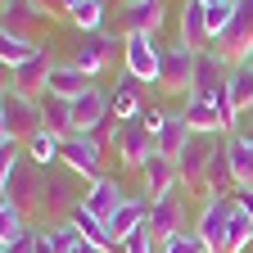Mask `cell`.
I'll return each mask as SVG.
<instances>
[{"label":"cell","instance_id":"1","mask_svg":"<svg viewBox=\"0 0 253 253\" xmlns=\"http://www.w3.org/2000/svg\"><path fill=\"white\" fill-rule=\"evenodd\" d=\"M41 190H45V172L32 163V158H5L0 168V199L18 204L23 212H37L41 208Z\"/></svg>","mask_w":253,"mask_h":253},{"label":"cell","instance_id":"2","mask_svg":"<svg viewBox=\"0 0 253 253\" xmlns=\"http://www.w3.org/2000/svg\"><path fill=\"white\" fill-rule=\"evenodd\" d=\"M45 126V109H41V100H32V95H23V90H14V86H5V95H0V131H5L9 140H32Z\"/></svg>","mask_w":253,"mask_h":253},{"label":"cell","instance_id":"3","mask_svg":"<svg viewBox=\"0 0 253 253\" xmlns=\"http://www.w3.org/2000/svg\"><path fill=\"white\" fill-rule=\"evenodd\" d=\"M109 140H113V149H118V158H122L126 168H145L149 158L158 154L154 126L145 122V113L131 118V122H113V126H109Z\"/></svg>","mask_w":253,"mask_h":253},{"label":"cell","instance_id":"4","mask_svg":"<svg viewBox=\"0 0 253 253\" xmlns=\"http://www.w3.org/2000/svg\"><path fill=\"white\" fill-rule=\"evenodd\" d=\"M63 168L77 172L86 185L100 181L104 176V145H100V136H90V131L68 136V140H63Z\"/></svg>","mask_w":253,"mask_h":253},{"label":"cell","instance_id":"5","mask_svg":"<svg viewBox=\"0 0 253 253\" xmlns=\"http://www.w3.org/2000/svg\"><path fill=\"white\" fill-rule=\"evenodd\" d=\"M126 50V41L118 37V32H95V37H82V45L73 50V68H82L86 77H100L109 63H113V54H122Z\"/></svg>","mask_w":253,"mask_h":253},{"label":"cell","instance_id":"6","mask_svg":"<svg viewBox=\"0 0 253 253\" xmlns=\"http://www.w3.org/2000/svg\"><path fill=\"white\" fill-rule=\"evenodd\" d=\"M217 149H221V136H190V145L176 158V172H181V185L185 190L204 195V176H208V163H212Z\"/></svg>","mask_w":253,"mask_h":253},{"label":"cell","instance_id":"7","mask_svg":"<svg viewBox=\"0 0 253 253\" xmlns=\"http://www.w3.org/2000/svg\"><path fill=\"white\" fill-rule=\"evenodd\" d=\"M231 208H235V195L231 199H204L199 208V221H195V231L199 240L208 244V253H231Z\"/></svg>","mask_w":253,"mask_h":253},{"label":"cell","instance_id":"8","mask_svg":"<svg viewBox=\"0 0 253 253\" xmlns=\"http://www.w3.org/2000/svg\"><path fill=\"white\" fill-rule=\"evenodd\" d=\"M195 50H190L185 41H172L163 45V68H158V86H163L168 95H190V86H195Z\"/></svg>","mask_w":253,"mask_h":253},{"label":"cell","instance_id":"9","mask_svg":"<svg viewBox=\"0 0 253 253\" xmlns=\"http://www.w3.org/2000/svg\"><path fill=\"white\" fill-rule=\"evenodd\" d=\"M77 172H68V168H50L45 172V190H41V208H45V217L50 221H63V217H68L77 204H82V195H77Z\"/></svg>","mask_w":253,"mask_h":253},{"label":"cell","instance_id":"10","mask_svg":"<svg viewBox=\"0 0 253 253\" xmlns=\"http://www.w3.org/2000/svg\"><path fill=\"white\" fill-rule=\"evenodd\" d=\"M163 27V0H126L118 9V37H158Z\"/></svg>","mask_w":253,"mask_h":253},{"label":"cell","instance_id":"11","mask_svg":"<svg viewBox=\"0 0 253 253\" xmlns=\"http://www.w3.org/2000/svg\"><path fill=\"white\" fill-rule=\"evenodd\" d=\"M231 68H235V63L221 54L217 45H212V50H199V59H195V86H190V95H199V100H217V90L231 82Z\"/></svg>","mask_w":253,"mask_h":253},{"label":"cell","instance_id":"12","mask_svg":"<svg viewBox=\"0 0 253 253\" xmlns=\"http://www.w3.org/2000/svg\"><path fill=\"white\" fill-rule=\"evenodd\" d=\"M122 73H131L140 86L145 82H158V68H163V45L158 37H126V50H122Z\"/></svg>","mask_w":253,"mask_h":253},{"label":"cell","instance_id":"13","mask_svg":"<svg viewBox=\"0 0 253 253\" xmlns=\"http://www.w3.org/2000/svg\"><path fill=\"white\" fill-rule=\"evenodd\" d=\"M54 68H59L54 54L41 45L37 54L23 63V68H14V73H9V86H14V90H23V95H32V100H45V95H50V73H54Z\"/></svg>","mask_w":253,"mask_h":253},{"label":"cell","instance_id":"14","mask_svg":"<svg viewBox=\"0 0 253 253\" xmlns=\"http://www.w3.org/2000/svg\"><path fill=\"white\" fill-rule=\"evenodd\" d=\"M145 226H149V235L158 240V249H163L168 240H176V235L185 231V199L176 195V190H172V195H163V199H154Z\"/></svg>","mask_w":253,"mask_h":253},{"label":"cell","instance_id":"15","mask_svg":"<svg viewBox=\"0 0 253 253\" xmlns=\"http://www.w3.org/2000/svg\"><path fill=\"white\" fill-rule=\"evenodd\" d=\"M217 50L226 54L231 63H240L249 50H253V0H235V18L226 27V37L217 41Z\"/></svg>","mask_w":253,"mask_h":253},{"label":"cell","instance_id":"16","mask_svg":"<svg viewBox=\"0 0 253 253\" xmlns=\"http://www.w3.org/2000/svg\"><path fill=\"white\" fill-rule=\"evenodd\" d=\"M140 181H145V195H149V204H154V199H163V195H172V190H181L176 158H163V154H154L149 163L140 168Z\"/></svg>","mask_w":253,"mask_h":253},{"label":"cell","instance_id":"17","mask_svg":"<svg viewBox=\"0 0 253 253\" xmlns=\"http://www.w3.org/2000/svg\"><path fill=\"white\" fill-rule=\"evenodd\" d=\"M235 195V172H231V140H221V149L212 154L208 176H204V199H231Z\"/></svg>","mask_w":253,"mask_h":253},{"label":"cell","instance_id":"18","mask_svg":"<svg viewBox=\"0 0 253 253\" xmlns=\"http://www.w3.org/2000/svg\"><path fill=\"white\" fill-rule=\"evenodd\" d=\"M181 41L190 50H212V32H208V5L204 0H185V9H181Z\"/></svg>","mask_w":253,"mask_h":253},{"label":"cell","instance_id":"19","mask_svg":"<svg viewBox=\"0 0 253 253\" xmlns=\"http://www.w3.org/2000/svg\"><path fill=\"white\" fill-rule=\"evenodd\" d=\"M181 113L190 118V131H195V136H221V131H226V122H221L217 100H199V95H185Z\"/></svg>","mask_w":253,"mask_h":253},{"label":"cell","instance_id":"20","mask_svg":"<svg viewBox=\"0 0 253 253\" xmlns=\"http://www.w3.org/2000/svg\"><path fill=\"white\" fill-rule=\"evenodd\" d=\"M122 190H118V181H109V176H100V181H90L86 185V195H82V208L86 212H95V217H100V221H109L118 208H122Z\"/></svg>","mask_w":253,"mask_h":253},{"label":"cell","instance_id":"21","mask_svg":"<svg viewBox=\"0 0 253 253\" xmlns=\"http://www.w3.org/2000/svg\"><path fill=\"white\" fill-rule=\"evenodd\" d=\"M190 136H195V131H190V118L176 109V113L163 118V126H158L154 145H158V154H163V158H181V149L190 145Z\"/></svg>","mask_w":253,"mask_h":253},{"label":"cell","instance_id":"22","mask_svg":"<svg viewBox=\"0 0 253 253\" xmlns=\"http://www.w3.org/2000/svg\"><path fill=\"white\" fill-rule=\"evenodd\" d=\"M37 18H45L37 9V0H0V23H5L9 37H32V23H37ZM32 41H37V37H32Z\"/></svg>","mask_w":253,"mask_h":253},{"label":"cell","instance_id":"23","mask_svg":"<svg viewBox=\"0 0 253 253\" xmlns=\"http://www.w3.org/2000/svg\"><path fill=\"white\" fill-rule=\"evenodd\" d=\"M90 86H95V77H86L82 68H73V63H59V68L50 73V95H59V100H82Z\"/></svg>","mask_w":253,"mask_h":253},{"label":"cell","instance_id":"24","mask_svg":"<svg viewBox=\"0 0 253 253\" xmlns=\"http://www.w3.org/2000/svg\"><path fill=\"white\" fill-rule=\"evenodd\" d=\"M145 221H149V204H145V199H122V208L109 217V235L122 244L131 231H140Z\"/></svg>","mask_w":253,"mask_h":253},{"label":"cell","instance_id":"25","mask_svg":"<svg viewBox=\"0 0 253 253\" xmlns=\"http://www.w3.org/2000/svg\"><path fill=\"white\" fill-rule=\"evenodd\" d=\"M27 158H32L41 172L59 168V163H63V136H54V131H45V126H41V131L27 140Z\"/></svg>","mask_w":253,"mask_h":253},{"label":"cell","instance_id":"26","mask_svg":"<svg viewBox=\"0 0 253 253\" xmlns=\"http://www.w3.org/2000/svg\"><path fill=\"white\" fill-rule=\"evenodd\" d=\"M41 109H45V131H54V136H77V122H73V100H59V95H45L41 100Z\"/></svg>","mask_w":253,"mask_h":253},{"label":"cell","instance_id":"27","mask_svg":"<svg viewBox=\"0 0 253 253\" xmlns=\"http://www.w3.org/2000/svg\"><path fill=\"white\" fill-rule=\"evenodd\" d=\"M68 23L82 32V37L104 32V0H73L68 5Z\"/></svg>","mask_w":253,"mask_h":253},{"label":"cell","instance_id":"28","mask_svg":"<svg viewBox=\"0 0 253 253\" xmlns=\"http://www.w3.org/2000/svg\"><path fill=\"white\" fill-rule=\"evenodd\" d=\"M231 172L235 190H253V136H231Z\"/></svg>","mask_w":253,"mask_h":253},{"label":"cell","instance_id":"29","mask_svg":"<svg viewBox=\"0 0 253 253\" xmlns=\"http://www.w3.org/2000/svg\"><path fill=\"white\" fill-rule=\"evenodd\" d=\"M41 45L32 41V37H9V32H0V63H5V68L14 73V68H23V63L37 54Z\"/></svg>","mask_w":253,"mask_h":253},{"label":"cell","instance_id":"30","mask_svg":"<svg viewBox=\"0 0 253 253\" xmlns=\"http://www.w3.org/2000/svg\"><path fill=\"white\" fill-rule=\"evenodd\" d=\"M226 90H231V104H235V109H253V63H249V59H240L235 68H231Z\"/></svg>","mask_w":253,"mask_h":253},{"label":"cell","instance_id":"31","mask_svg":"<svg viewBox=\"0 0 253 253\" xmlns=\"http://www.w3.org/2000/svg\"><path fill=\"white\" fill-rule=\"evenodd\" d=\"M23 231H27V212L18 204H9V199H0V244L18 240Z\"/></svg>","mask_w":253,"mask_h":253},{"label":"cell","instance_id":"32","mask_svg":"<svg viewBox=\"0 0 253 253\" xmlns=\"http://www.w3.org/2000/svg\"><path fill=\"white\" fill-rule=\"evenodd\" d=\"M249 244H253V217L235 204V208H231V244H226V249H231V253H244Z\"/></svg>","mask_w":253,"mask_h":253},{"label":"cell","instance_id":"33","mask_svg":"<svg viewBox=\"0 0 253 253\" xmlns=\"http://www.w3.org/2000/svg\"><path fill=\"white\" fill-rule=\"evenodd\" d=\"M158 253H208V244L199 240V231H181L176 240H168Z\"/></svg>","mask_w":253,"mask_h":253},{"label":"cell","instance_id":"34","mask_svg":"<svg viewBox=\"0 0 253 253\" xmlns=\"http://www.w3.org/2000/svg\"><path fill=\"white\" fill-rule=\"evenodd\" d=\"M122 253H158V240L149 235V226H140V231H131L122 240Z\"/></svg>","mask_w":253,"mask_h":253},{"label":"cell","instance_id":"35","mask_svg":"<svg viewBox=\"0 0 253 253\" xmlns=\"http://www.w3.org/2000/svg\"><path fill=\"white\" fill-rule=\"evenodd\" d=\"M37 9L45 18H68V0H37Z\"/></svg>","mask_w":253,"mask_h":253},{"label":"cell","instance_id":"36","mask_svg":"<svg viewBox=\"0 0 253 253\" xmlns=\"http://www.w3.org/2000/svg\"><path fill=\"white\" fill-rule=\"evenodd\" d=\"M32 253H63V249H59V244H54L45 231H37V249H32Z\"/></svg>","mask_w":253,"mask_h":253},{"label":"cell","instance_id":"37","mask_svg":"<svg viewBox=\"0 0 253 253\" xmlns=\"http://www.w3.org/2000/svg\"><path fill=\"white\" fill-rule=\"evenodd\" d=\"M68 253H109V249H100V244H90V240L82 235L77 244H68Z\"/></svg>","mask_w":253,"mask_h":253},{"label":"cell","instance_id":"38","mask_svg":"<svg viewBox=\"0 0 253 253\" xmlns=\"http://www.w3.org/2000/svg\"><path fill=\"white\" fill-rule=\"evenodd\" d=\"M235 204H240V208L253 217V190H235Z\"/></svg>","mask_w":253,"mask_h":253},{"label":"cell","instance_id":"39","mask_svg":"<svg viewBox=\"0 0 253 253\" xmlns=\"http://www.w3.org/2000/svg\"><path fill=\"white\" fill-rule=\"evenodd\" d=\"M204 5H231V0H204Z\"/></svg>","mask_w":253,"mask_h":253},{"label":"cell","instance_id":"40","mask_svg":"<svg viewBox=\"0 0 253 253\" xmlns=\"http://www.w3.org/2000/svg\"><path fill=\"white\" fill-rule=\"evenodd\" d=\"M244 59H249V63H253V50H249V54H244Z\"/></svg>","mask_w":253,"mask_h":253}]
</instances>
